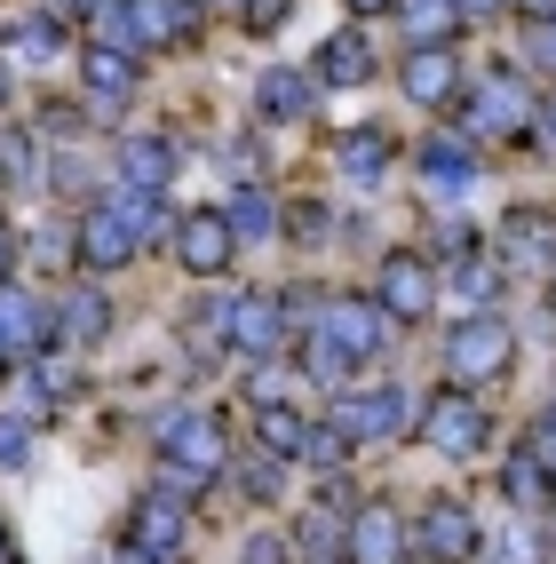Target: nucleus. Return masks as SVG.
<instances>
[{
	"mask_svg": "<svg viewBox=\"0 0 556 564\" xmlns=\"http://www.w3.org/2000/svg\"><path fill=\"white\" fill-rule=\"evenodd\" d=\"M111 564H175V556H160V549H143V541H120V549H111Z\"/></svg>",
	"mask_w": 556,
	"mask_h": 564,
	"instance_id": "de8ad7c7",
	"label": "nucleus"
},
{
	"mask_svg": "<svg viewBox=\"0 0 556 564\" xmlns=\"http://www.w3.org/2000/svg\"><path fill=\"white\" fill-rule=\"evenodd\" d=\"M525 48H533V64H541V72H556V17L525 32Z\"/></svg>",
	"mask_w": 556,
	"mask_h": 564,
	"instance_id": "a18cd8bd",
	"label": "nucleus"
},
{
	"mask_svg": "<svg viewBox=\"0 0 556 564\" xmlns=\"http://www.w3.org/2000/svg\"><path fill=\"white\" fill-rule=\"evenodd\" d=\"M48 192H80V199H88V192H96V167H88V160H48ZM88 207H96V199H88Z\"/></svg>",
	"mask_w": 556,
	"mask_h": 564,
	"instance_id": "ea45409f",
	"label": "nucleus"
},
{
	"mask_svg": "<svg viewBox=\"0 0 556 564\" xmlns=\"http://www.w3.org/2000/svg\"><path fill=\"white\" fill-rule=\"evenodd\" d=\"M454 279H461V294H469V303H477V311H486V303H493V286H501V271H493V262H486V254H477V262H461V271H454Z\"/></svg>",
	"mask_w": 556,
	"mask_h": 564,
	"instance_id": "a19ab883",
	"label": "nucleus"
},
{
	"mask_svg": "<svg viewBox=\"0 0 556 564\" xmlns=\"http://www.w3.org/2000/svg\"><path fill=\"white\" fill-rule=\"evenodd\" d=\"M525 445H533V454L548 462V477H556V405H548L541 422H533V437H525Z\"/></svg>",
	"mask_w": 556,
	"mask_h": 564,
	"instance_id": "c03bdc74",
	"label": "nucleus"
},
{
	"mask_svg": "<svg viewBox=\"0 0 556 564\" xmlns=\"http://www.w3.org/2000/svg\"><path fill=\"white\" fill-rule=\"evenodd\" d=\"M382 311L397 318V326H414V318H429L437 311V262L429 254H414V247H390L382 254Z\"/></svg>",
	"mask_w": 556,
	"mask_h": 564,
	"instance_id": "0eeeda50",
	"label": "nucleus"
},
{
	"mask_svg": "<svg viewBox=\"0 0 556 564\" xmlns=\"http://www.w3.org/2000/svg\"><path fill=\"white\" fill-rule=\"evenodd\" d=\"M80 80H88V96H96V104L111 111V104H128V96H135V80H143V56L88 41V48H80Z\"/></svg>",
	"mask_w": 556,
	"mask_h": 564,
	"instance_id": "412c9836",
	"label": "nucleus"
},
{
	"mask_svg": "<svg viewBox=\"0 0 556 564\" xmlns=\"http://www.w3.org/2000/svg\"><path fill=\"white\" fill-rule=\"evenodd\" d=\"M390 311H382V294H334V303H326V334H334V343H342L350 358H374L382 343H390Z\"/></svg>",
	"mask_w": 556,
	"mask_h": 564,
	"instance_id": "9b49d317",
	"label": "nucleus"
},
{
	"mask_svg": "<svg viewBox=\"0 0 556 564\" xmlns=\"http://www.w3.org/2000/svg\"><path fill=\"white\" fill-rule=\"evenodd\" d=\"M231 485H239L247 501H279V485H286V462H279V454H263V445H254L247 462H231Z\"/></svg>",
	"mask_w": 556,
	"mask_h": 564,
	"instance_id": "2f4dec72",
	"label": "nucleus"
},
{
	"mask_svg": "<svg viewBox=\"0 0 556 564\" xmlns=\"http://www.w3.org/2000/svg\"><path fill=\"white\" fill-rule=\"evenodd\" d=\"M501 262H548L556 271V254H548V215L541 207H516L501 223Z\"/></svg>",
	"mask_w": 556,
	"mask_h": 564,
	"instance_id": "c85d7f7f",
	"label": "nucleus"
},
{
	"mask_svg": "<svg viewBox=\"0 0 556 564\" xmlns=\"http://www.w3.org/2000/svg\"><path fill=\"white\" fill-rule=\"evenodd\" d=\"M199 17H207V0H135V56L183 48L199 32Z\"/></svg>",
	"mask_w": 556,
	"mask_h": 564,
	"instance_id": "dca6fc26",
	"label": "nucleus"
},
{
	"mask_svg": "<svg viewBox=\"0 0 556 564\" xmlns=\"http://www.w3.org/2000/svg\"><path fill=\"white\" fill-rule=\"evenodd\" d=\"M32 462V422L24 413H0V469H24Z\"/></svg>",
	"mask_w": 556,
	"mask_h": 564,
	"instance_id": "4c0bfd02",
	"label": "nucleus"
},
{
	"mask_svg": "<svg viewBox=\"0 0 556 564\" xmlns=\"http://www.w3.org/2000/svg\"><path fill=\"white\" fill-rule=\"evenodd\" d=\"M454 120H461V135H469V143H477V135H516L525 120H541V96H533V88L501 64V72H486V80L461 96Z\"/></svg>",
	"mask_w": 556,
	"mask_h": 564,
	"instance_id": "7ed1b4c3",
	"label": "nucleus"
},
{
	"mask_svg": "<svg viewBox=\"0 0 556 564\" xmlns=\"http://www.w3.org/2000/svg\"><path fill=\"white\" fill-rule=\"evenodd\" d=\"M294 541H303V549H310V556L326 564V556H342V549H350V517H334V509H310V517H303V533H294Z\"/></svg>",
	"mask_w": 556,
	"mask_h": 564,
	"instance_id": "72a5a7b5",
	"label": "nucleus"
},
{
	"mask_svg": "<svg viewBox=\"0 0 556 564\" xmlns=\"http://www.w3.org/2000/svg\"><path fill=\"white\" fill-rule=\"evenodd\" d=\"M0 334H9L17 358H41L56 343V303H32L24 286H0Z\"/></svg>",
	"mask_w": 556,
	"mask_h": 564,
	"instance_id": "6ab92c4d",
	"label": "nucleus"
},
{
	"mask_svg": "<svg viewBox=\"0 0 556 564\" xmlns=\"http://www.w3.org/2000/svg\"><path fill=\"white\" fill-rule=\"evenodd\" d=\"M541 135H548V143H556V88H548V96H541Z\"/></svg>",
	"mask_w": 556,
	"mask_h": 564,
	"instance_id": "3c124183",
	"label": "nucleus"
},
{
	"mask_svg": "<svg viewBox=\"0 0 556 564\" xmlns=\"http://www.w3.org/2000/svg\"><path fill=\"white\" fill-rule=\"evenodd\" d=\"M382 9H397V0H350V17H382Z\"/></svg>",
	"mask_w": 556,
	"mask_h": 564,
	"instance_id": "864d4df0",
	"label": "nucleus"
},
{
	"mask_svg": "<svg viewBox=\"0 0 556 564\" xmlns=\"http://www.w3.org/2000/svg\"><path fill=\"white\" fill-rule=\"evenodd\" d=\"M17 262H24V254H17V239L0 231V286H17Z\"/></svg>",
	"mask_w": 556,
	"mask_h": 564,
	"instance_id": "8fccbe9b",
	"label": "nucleus"
},
{
	"mask_svg": "<svg viewBox=\"0 0 556 564\" xmlns=\"http://www.w3.org/2000/svg\"><path fill=\"white\" fill-rule=\"evenodd\" d=\"M231 254H239V231H231V215H222V207L183 215V231H175V262H183L192 279H222V271H231Z\"/></svg>",
	"mask_w": 556,
	"mask_h": 564,
	"instance_id": "9d476101",
	"label": "nucleus"
},
{
	"mask_svg": "<svg viewBox=\"0 0 556 564\" xmlns=\"http://www.w3.org/2000/svg\"><path fill=\"white\" fill-rule=\"evenodd\" d=\"M350 366H358V358H350L342 343H334L326 326H318V334H303V382H318V390H342V382H350Z\"/></svg>",
	"mask_w": 556,
	"mask_h": 564,
	"instance_id": "7c9ffc66",
	"label": "nucleus"
},
{
	"mask_svg": "<svg viewBox=\"0 0 556 564\" xmlns=\"http://www.w3.org/2000/svg\"><path fill=\"white\" fill-rule=\"evenodd\" d=\"M152 485H160V494H175L183 509H192V501L207 494V477H199V469H175V462H160V469H152Z\"/></svg>",
	"mask_w": 556,
	"mask_h": 564,
	"instance_id": "58836bf2",
	"label": "nucleus"
},
{
	"mask_svg": "<svg viewBox=\"0 0 556 564\" xmlns=\"http://www.w3.org/2000/svg\"><path fill=\"white\" fill-rule=\"evenodd\" d=\"M397 24H405V41H414V48H454L461 9H454V0H397Z\"/></svg>",
	"mask_w": 556,
	"mask_h": 564,
	"instance_id": "a878e982",
	"label": "nucleus"
},
{
	"mask_svg": "<svg viewBox=\"0 0 556 564\" xmlns=\"http://www.w3.org/2000/svg\"><path fill=\"white\" fill-rule=\"evenodd\" d=\"M326 422L342 430L350 445H374V437H405V422H414V398H405L397 382H374V390H342L326 405Z\"/></svg>",
	"mask_w": 556,
	"mask_h": 564,
	"instance_id": "20e7f679",
	"label": "nucleus"
},
{
	"mask_svg": "<svg viewBox=\"0 0 556 564\" xmlns=\"http://www.w3.org/2000/svg\"><path fill=\"white\" fill-rule=\"evenodd\" d=\"M454 9H461V24H486V17H501V9H509V0H454Z\"/></svg>",
	"mask_w": 556,
	"mask_h": 564,
	"instance_id": "09e8293b",
	"label": "nucleus"
},
{
	"mask_svg": "<svg viewBox=\"0 0 556 564\" xmlns=\"http://www.w3.org/2000/svg\"><path fill=\"white\" fill-rule=\"evenodd\" d=\"M429 262H445V271L477 262V231H469V223H437V231H429Z\"/></svg>",
	"mask_w": 556,
	"mask_h": 564,
	"instance_id": "c9c22d12",
	"label": "nucleus"
},
{
	"mask_svg": "<svg viewBox=\"0 0 556 564\" xmlns=\"http://www.w3.org/2000/svg\"><path fill=\"white\" fill-rule=\"evenodd\" d=\"M509 366H516V326L501 311H461L454 334H445V373H454V390L501 382Z\"/></svg>",
	"mask_w": 556,
	"mask_h": 564,
	"instance_id": "f257e3e1",
	"label": "nucleus"
},
{
	"mask_svg": "<svg viewBox=\"0 0 556 564\" xmlns=\"http://www.w3.org/2000/svg\"><path fill=\"white\" fill-rule=\"evenodd\" d=\"M254 445L279 462H303V445H310V422L294 405H254Z\"/></svg>",
	"mask_w": 556,
	"mask_h": 564,
	"instance_id": "cd10ccee",
	"label": "nucleus"
},
{
	"mask_svg": "<svg viewBox=\"0 0 556 564\" xmlns=\"http://www.w3.org/2000/svg\"><path fill=\"white\" fill-rule=\"evenodd\" d=\"M414 556L422 564H469L477 556V517L454 501V494H437L414 509Z\"/></svg>",
	"mask_w": 556,
	"mask_h": 564,
	"instance_id": "6e6552de",
	"label": "nucleus"
},
{
	"mask_svg": "<svg viewBox=\"0 0 556 564\" xmlns=\"http://www.w3.org/2000/svg\"><path fill=\"white\" fill-rule=\"evenodd\" d=\"M0 564H24V556H17V541H9V533H0Z\"/></svg>",
	"mask_w": 556,
	"mask_h": 564,
	"instance_id": "5fc2aeb1",
	"label": "nucleus"
},
{
	"mask_svg": "<svg viewBox=\"0 0 556 564\" xmlns=\"http://www.w3.org/2000/svg\"><path fill=\"white\" fill-rule=\"evenodd\" d=\"M548 303H556V271H548Z\"/></svg>",
	"mask_w": 556,
	"mask_h": 564,
	"instance_id": "4d7b16f0",
	"label": "nucleus"
},
{
	"mask_svg": "<svg viewBox=\"0 0 556 564\" xmlns=\"http://www.w3.org/2000/svg\"><path fill=\"white\" fill-rule=\"evenodd\" d=\"M72 254H80L88 279H111V271H128V262L143 254V239L128 231V215L111 199H96V207H80V223H72Z\"/></svg>",
	"mask_w": 556,
	"mask_h": 564,
	"instance_id": "39448f33",
	"label": "nucleus"
},
{
	"mask_svg": "<svg viewBox=\"0 0 556 564\" xmlns=\"http://www.w3.org/2000/svg\"><path fill=\"white\" fill-rule=\"evenodd\" d=\"M152 454L175 462V469H199L207 485L231 469V445H222V430H215L207 405H167V413H152Z\"/></svg>",
	"mask_w": 556,
	"mask_h": 564,
	"instance_id": "f03ea898",
	"label": "nucleus"
},
{
	"mask_svg": "<svg viewBox=\"0 0 556 564\" xmlns=\"http://www.w3.org/2000/svg\"><path fill=\"white\" fill-rule=\"evenodd\" d=\"M422 445H437V454L469 462L477 445H486V405H477V390H454V382H445V390L422 405Z\"/></svg>",
	"mask_w": 556,
	"mask_h": 564,
	"instance_id": "423d86ee",
	"label": "nucleus"
},
{
	"mask_svg": "<svg viewBox=\"0 0 556 564\" xmlns=\"http://www.w3.org/2000/svg\"><path fill=\"white\" fill-rule=\"evenodd\" d=\"M0 56L56 64V56H72V32H64V17H9V32H0Z\"/></svg>",
	"mask_w": 556,
	"mask_h": 564,
	"instance_id": "5701e85b",
	"label": "nucleus"
},
{
	"mask_svg": "<svg viewBox=\"0 0 556 564\" xmlns=\"http://www.w3.org/2000/svg\"><path fill=\"white\" fill-rule=\"evenodd\" d=\"M183 533H192V509H183L175 494H160V485L128 509V541L160 549V556H175V564H183Z\"/></svg>",
	"mask_w": 556,
	"mask_h": 564,
	"instance_id": "2eb2a0df",
	"label": "nucleus"
},
{
	"mask_svg": "<svg viewBox=\"0 0 556 564\" xmlns=\"http://www.w3.org/2000/svg\"><path fill=\"white\" fill-rule=\"evenodd\" d=\"M397 88L414 104H454L461 96V48H405Z\"/></svg>",
	"mask_w": 556,
	"mask_h": 564,
	"instance_id": "f3484780",
	"label": "nucleus"
},
{
	"mask_svg": "<svg viewBox=\"0 0 556 564\" xmlns=\"http://www.w3.org/2000/svg\"><path fill=\"white\" fill-rule=\"evenodd\" d=\"M120 183H135V192H167V183H175V143L167 135H128L120 143Z\"/></svg>",
	"mask_w": 556,
	"mask_h": 564,
	"instance_id": "b1692460",
	"label": "nucleus"
},
{
	"mask_svg": "<svg viewBox=\"0 0 556 564\" xmlns=\"http://www.w3.org/2000/svg\"><path fill=\"white\" fill-rule=\"evenodd\" d=\"M501 494H509V509H525V517H541V509H548L556 477H548V462L533 454V445H516V454L501 462Z\"/></svg>",
	"mask_w": 556,
	"mask_h": 564,
	"instance_id": "393cba45",
	"label": "nucleus"
},
{
	"mask_svg": "<svg viewBox=\"0 0 556 564\" xmlns=\"http://www.w3.org/2000/svg\"><path fill=\"white\" fill-rule=\"evenodd\" d=\"M516 9H525L533 24H548V17H556V0H516Z\"/></svg>",
	"mask_w": 556,
	"mask_h": 564,
	"instance_id": "603ef678",
	"label": "nucleus"
},
{
	"mask_svg": "<svg viewBox=\"0 0 556 564\" xmlns=\"http://www.w3.org/2000/svg\"><path fill=\"white\" fill-rule=\"evenodd\" d=\"M0 96H9V56H0Z\"/></svg>",
	"mask_w": 556,
	"mask_h": 564,
	"instance_id": "6e6d98bb",
	"label": "nucleus"
},
{
	"mask_svg": "<svg viewBox=\"0 0 556 564\" xmlns=\"http://www.w3.org/2000/svg\"><path fill=\"white\" fill-rule=\"evenodd\" d=\"M231 9H247V0H231Z\"/></svg>",
	"mask_w": 556,
	"mask_h": 564,
	"instance_id": "13d9d810",
	"label": "nucleus"
},
{
	"mask_svg": "<svg viewBox=\"0 0 556 564\" xmlns=\"http://www.w3.org/2000/svg\"><path fill=\"white\" fill-rule=\"evenodd\" d=\"M279 231H286V239H303V247H318V239L334 231V207H326V199H294Z\"/></svg>",
	"mask_w": 556,
	"mask_h": 564,
	"instance_id": "e433bc0d",
	"label": "nucleus"
},
{
	"mask_svg": "<svg viewBox=\"0 0 556 564\" xmlns=\"http://www.w3.org/2000/svg\"><path fill=\"white\" fill-rule=\"evenodd\" d=\"M350 454H358V445H350L342 430H334V422H310V445H303V462H310L318 477H334V469H342Z\"/></svg>",
	"mask_w": 556,
	"mask_h": 564,
	"instance_id": "f704fd0d",
	"label": "nucleus"
},
{
	"mask_svg": "<svg viewBox=\"0 0 556 564\" xmlns=\"http://www.w3.org/2000/svg\"><path fill=\"white\" fill-rule=\"evenodd\" d=\"M0 183H48V160H41V143H32L24 128L0 135Z\"/></svg>",
	"mask_w": 556,
	"mask_h": 564,
	"instance_id": "473e14b6",
	"label": "nucleus"
},
{
	"mask_svg": "<svg viewBox=\"0 0 556 564\" xmlns=\"http://www.w3.org/2000/svg\"><path fill=\"white\" fill-rule=\"evenodd\" d=\"M310 80H318V88H366V80H374V48H366L358 24L310 48Z\"/></svg>",
	"mask_w": 556,
	"mask_h": 564,
	"instance_id": "a211bd4d",
	"label": "nucleus"
},
{
	"mask_svg": "<svg viewBox=\"0 0 556 564\" xmlns=\"http://www.w3.org/2000/svg\"><path fill=\"white\" fill-rule=\"evenodd\" d=\"M405 556H414V524H405L390 501H358L342 564H405Z\"/></svg>",
	"mask_w": 556,
	"mask_h": 564,
	"instance_id": "1a4fd4ad",
	"label": "nucleus"
},
{
	"mask_svg": "<svg viewBox=\"0 0 556 564\" xmlns=\"http://www.w3.org/2000/svg\"><path fill=\"white\" fill-rule=\"evenodd\" d=\"M48 17H64V24H96V17H103V0H56Z\"/></svg>",
	"mask_w": 556,
	"mask_h": 564,
	"instance_id": "49530a36",
	"label": "nucleus"
},
{
	"mask_svg": "<svg viewBox=\"0 0 556 564\" xmlns=\"http://www.w3.org/2000/svg\"><path fill=\"white\" fill-rule=\"evenodd\" d=\"M183 343L199 358L207 350H231V294H192V311H183Z\"/></svg>",
	"mask_w": 556,
	"mask_h": 564,
	"instance_id": "bb28decb",
	"label": "nucleus"
},
{
	"mask_svg": "<svg viewBox=\"0 0 556 564\" xmlns=\"http://www.w3.org/2000/svg\"><path fill=\"white\" fill-rule=\"evenodd\" d=\"M286 9H294V0H247V9H239V24L254 32V41H263V32H279V24H286Z\"/></svg>",
	"mask_w": 556,
	"mask_h": 564,
	"instance_id": "79ce46f5",
	"label": "nucleus"
},
{
	"mask_svg": "<svg viewBox=\"0 0 556 564\" xmlns=\"http://www.w3.org/2000/svg\"><path fill=\"white\" fill-rule=\"evenodd\" d=\"M222 215H231V231H239V247H263L271 231H279V207H271V192H263V183H239V199L231 207H222Z\"/></svg>",
	"mask_w": 556,
	"mask_h": 564,
	"instance_id": "c756f323",
	"label": "nucleus"
},
{
	"mask_svg": "<svg viewBox=\"0 0 556 564\" xmlns=\"http://www.w3.org/2000/svg\"><path fill=\"white\" fill-rule=\"evenodd\" d=\"M422 183H429V199H469V183H477V152H469V135H429L422 143Z\"/></svg>",
	"mask_w": 556,
	"mask_h": 564,
	"instance_id": "4be33fe9",
	"label": "nucleus"
},
{
	"mask_svg": "<svg viewBox=\"0 0 556 564\" xmlns=\"http://www.w3.org/2000/svg\"><path fill=\"white\" fill-rule=\"evenodd\" d=\"M103 334H111V294H103L96 279L64 286V294H56V343H72V350H96Z\"/></svg>",
	"mask_w": 556,
	"mask_h": 564,
	"instance_id": "4468645a",
	"label": "nucleus"
},
{
	"mask_svg": "<svg viewBox=\"0 0 556 564\" xmlns=\"http://www.w3.org/2000/svg\"><path fill=\"white\" fill-rule=\"evenodd\" d=\"M279 343H286V311H279V294H231V350H247L254 366H271Z\"/></svg>",
	"mask_w": 556,
	"mask_h": 564,
	"instance_id": "ddd939ff",
	"label": "nucleus"
},
{
	"mask_svg": "<svg viewBox=\"0 0 556 564\" xmlns=\"http://www.w3.org/2000/svg\"><path fill=\"white\" fill-rule=\"evenodd\" d=\"M334 167H342V183H390V128H374V120H358V128H342L334 135Z\"/></svg>",
	"mask_w": 556,
	"mask_h": 564,
	"instance_id": "aec40b11",
	"label": "nucleus"
},
{
	"mask_svg": "<svg viewBox=\"0 0 556 564\" xmlns=\"http://www.w3.org/2000/svg\"><path fill=\"white\" fill-rule=\"evenodd\" d=\"M254 111H263L271 128L310 120V111H318V80H310V72H294V64H263V80H254Z\"/></svg>",
	"mask_w": 556,
	"mask_h": 564,
	"instance_id": "f8f14e48",
	"label": "nucleus"
},
{
	"mask_svg": "<svg viewBox=\"0 0 556 564\" xmlns=\"http://www.w3.org/2000/svg\"><path fill=\"white\" fill-rule=\"evenodd\" d=\"M239 564H286V541H279V533H247Z\"/></svg>",
	"mask_w": 556,
	"mask_h": 564,
	"instance_id": "37998d69",
	"label": "nucleus"
}]
</instances>
